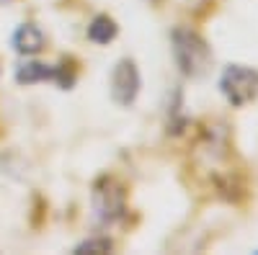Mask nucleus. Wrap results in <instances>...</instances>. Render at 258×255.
Here are the masks:
<instances>
[{
  "mask_svg": "<svg viewBox=\"0 0 258 255\" xmlns=\"http://www.w3.org/2000/svg\"><path fill=\"white\" fill-rule=\"evenodd\" d=\"M91 209L93 222L101 229H109L126 214V191L114 176H103L93 183L91 191Z\"/></svg>",
  "mask_w": 258,
  "mask_h": 255,
  "instance_id": "f257e3e1",
  "label": "nucleus"
},
{
  "mask_svg": "<svg viewBox=\"0 0 258 255\" xmlns=\"http://www.w3.org/2000/svg\"><path fill=\"white\" fill-rule=\"evenodd\" d=\"M170 41H173V59L178 70L186 77H202L212 62V49L204 41V36L197 34L194 29L178 26L173 36H170Z\"/></svg>",
  "mask_w": 258,
  "mask_h": 255,
  "instance_id": "f03ea898",
  "label": "nucleus"
},
{
  "mask_svg": "<svg viewBox=\"0 0 258 255\" xmlns=\"http://www.w3.org/2000/svg\"><path fill=\"white\" fill-rule=\"evenodd\" d=\"M220 93L235 109H243L258 96V70L248 65H227L220 75Z\"/></svg>",
  "mask_w": 258,
  "mask_h": 255,
  "instance_id": "7ed1b4c3",
  "label": "nucleus"
},
{
  "mask_svg": "<svg viewBox=\"0 0 258 255\" xmlns=\"http://www.w3.org/2000/svg\"><path fill=\"white\" fill-rule=\"evenodd\" d=\"M111 101L116 106H121V109H126V106H132L140 96V88H142V77H140V70H137V62L135 59H119L114 70H111Z\"/></svg>",
  "mask_w": 258,
  "mask_h": 255,
  "instance_id": "20e7f679",
  "label": "nucleus"
},
{
  "mask_svg": "<svg viewBox=\"0 0 258 255\" xmlns=\"http://www.w3.org/2000/svg\"><path fill=\"white\" fill-rule=\"evenodd\" d=\"M16 80L21 85H36V82H59L64 91L73 85V77H64L62 67H52V65H44V62H24V65H18L16 70Z\"/></svg>",
  "mask_w": 258,
  "mask_h": 255,
  "instance_id": "39448f33",
  "label": "nucleus"
},
{
  "mask_svg": "<svg viewBox=\"0 0 258 255\" xmlns=\"http://www.w3.org/2000/svg\"><path fill=\"white\" fill-rule=\"evenodd\" d=\"M11 44H13V49L18 54L34 57V54H39L41 49H44L47 39H44V34H41V29L36 24H21L11 36Z\"/></svg>",
  "mask_w": 258,
  "mask_h": 255,
  "instance_id": "423d86ee",
  "label": "nucleus"
},
{
  "mask_svg": "<svg viewBox=\"0 0 258 255\" xmlns=\"http://www.w3.org/2000/svg\"><path fill=\"white\" fill-rule=\"evenodd\" d=\"M119 34V26H116V21L109 18V16H96L91 21V26H88V39L93 41V44H109V41H114Z\"/></svg>",
  "mask_w": 258,
  "mask_h": 255,
  "instance_id": "0eeeda50",
  "label": "nucleus"
},
{
  "mask_svg": "<svg viewBox=\"0 0 258 255\" xmlns=\"http://www.w3.org/2000/svg\"><path fill=\"white\" fill-rule=\"evenodd\" d=\"M114 250V242L109 237H88V240H83L80 245H75V252H111Z\"/></svg>",
  "mask_w": 258,
  "mask_h": 255,
  "instance_id": "6e6552de",
  "label": "nucleus"
}]
</instances>
